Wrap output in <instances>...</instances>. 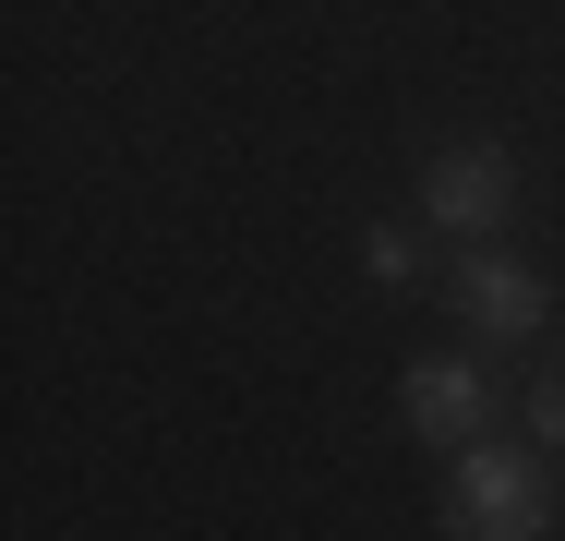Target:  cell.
<instances>
[{
  "instance_id": "cell-6",
  "label": "cell",
  "mask_w": 565,
  "mask_h": 541,
  "mask_svg": "<svg viewBox=\"0 0 565 541\" xmlns=\"http://www.w3.org/2000/svg\"><path fill=\"white\" fill-rule=\"evenodd\" d=\"M542 433H554V445H565V373H554V385H542Z\"/></svg>"
},
{
  "instance_id": "cell-5",
  "label": "cell",
  "mask_w": 565,
  "mask_h": 541,
  "mask_svg": "<svg viewBox=\"0 0 565 541\" xmlns=\"http://www.w3.org/2000/svg\"><path fill=\"white\" fill-rule=\"evenodd\" d=\"M373 277H422V241L409 229H373Z\"/></svg>"
},
{
  "instance_id": "cell-3",
  "label": "cell",
  "mask_w": 565,
  "mask_h": 541,
  "mask_svg": "<svg viewBox=\"0 0 565 541\" xmlns=\"http://www.w3.org/2000/svg\"><path fill=\"white\" fill-rule=\"evenodd\" d=\"M481 422H493V385L469 373V361H409V433L422 445H481Z\"/></svg>"
},
{
  "instance_id": "cell-2",
  "label": "cell",
  "mask_w": 565,
  "mask_h": 541,
  "mask_svg": "<svg viewBox=\"0 0 565 541\" xmlns=\"http://www.w3.org/2000/svg\"><path fill=\"white\" fill-rule=\"evenodd\" d=\"M422 216L457 229V241H493V229H505V157H493V145H446V157L422 169Z\"/></svg>"
},
{
  "instance_id": "cell-4",
  "label": "cell",
  "mask_w": 565,
  "mask_h": 541,
  "mask_svg": "<svg viewBox=\"0 0 565 541\" xmlns=\"http://www.w3.org/2000/svg\"><path fill=\"white\" fill-rule=\"evenodd\" d=\"M457 314L493 325V337H530V325L554 314V289H542L530 265H505V253H469V265H457Z\"/></svg>"
},
{
  "instance_id": "cell-1",
  "label": "cell",
  "mask_w": 565,
  "mask_h": 541,
  "mask_svg": "<svg viewBox=\"0 0 565 541\" xmlns=\"http://www.w3.org/2000/svg\"><path fill=\"white\" fill-rule=\"evenodd\" d=\"M446 530H469V541L554 530V481H542V457H518V445H457V457H446Z\"/></svg>"
}]
</instances>
